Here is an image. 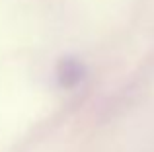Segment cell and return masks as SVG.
Segmentation results:
<instances>
[]
</instances>
